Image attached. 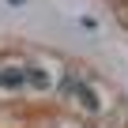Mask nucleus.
I'll list each match as a JSON object with an SVG mask.
<instances>
[{
    "instance_id": "nucleus-1",
    "label": "nucleus",
    "mask_w": 128,
    "mask_h": 128,
    "mask_svg": "<svg viewBox=\"0 0 128 128\" xmlns=\"http://www.w3.org/2000/svg\"><path fill=\"white\" fill-rule=\"evenodd\" d=\"M102 128H128V109L124 106H113V113L102 120Z\"/></svg>"
},
{
    "instance_id": "nucleus-2",
    "label": "nucleus",
    "mask_w": 128,
    "mask_h": 128,
    "mask_svg": "<svg viewBox=\"0 0 128 128\" xmlns=\"http://www.w3.org/2000/svg\"><path fill=\"white\" fill-rule=\"evenodd\" d=\"M109 4H113V15H117V23L128 30V0H109Z\"/></svg>"
},
{
    "instance_id": "nucleus-3",
    "label": "nucleus",
    "mask_w": 128,
    "mask_h": 128,
    "mask_svg": "<svg viewBox=\"0 0 128 128\" xmlns=\"http://www.w3.org/2000/svg\"><path fill=\"white\" fill-rule=\"evenodd\" d=\"M30 83H34V87H45V76H42V72L34 68V72H30Z\"/></svg>"
},
{
    "instance_id": "nucleus-4",
    "label": "nucleus",
    "mask_w": 128,
    "mask_h": 128,
    "mask_svg": "<svg viewBox=\"0 0 128 128\" xmlns=\"http://www.w3.org/2000/svg\"><path fill=\"white\" fill-rule=\"evenodd\" d=\"M12 4H23V0H12Z\"/></svg>"
}]
</instances>
